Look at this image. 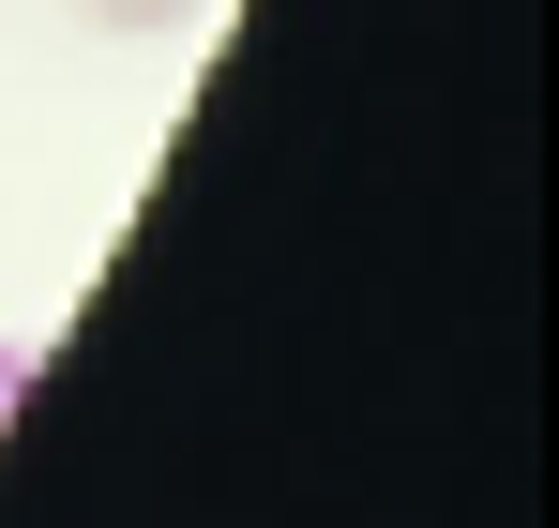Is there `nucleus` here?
I'll return each mask as SVG.
<instances>
[{"instance_id": "obj_1", "label": "nucleus", "mask_w": 559, "mask_h": 528, "mask_svg": "<svg viewBox=\"0 0 559 528\" xmlns=\"http://www.w3.org/2000/svg\"><path fill=\"white\" fill-rule=\"evenodd\" d=\"M61 15H92V31H197L212 0H61Z\"/></svg>"}]
</instances>
